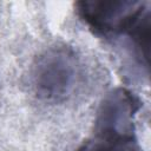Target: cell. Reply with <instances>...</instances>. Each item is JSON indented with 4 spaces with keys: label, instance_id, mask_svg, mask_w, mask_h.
<instances>
[{
    "label": "cell",
    "instance_id": "1",
    "mask_svg": "<svg viewBox=\"0 0 151 151\" xmlns=\"http://www.w3.org/2000/svg\"><path fill=\"white\" fill-rule=\"evenodd\" d=\"M81 76L77 53L68 46H54L42 52L32 67V85L44 100L61 101L68 98Z\"/></svg>",
    "mask_w": 151,
    "mask_h": 151
},
{
    "label": "cell",
    "instance_id": "2",
    "mask_svg": "<svg viewBox=\"0 0 151 151\" xmlns=\"http://www.w3.org/2000/svg\"><path fill=\"white\" fill-rule=\"evenodd\" d=\"M146 2L129 0H86L77 4L79 17L97 34L125 33Z\"/></svg>",
    "mask_w": 151,
    "mask_h": 151
},
{
    "label": "cell",
    "instance_id": "3",
    "mask_svg": "<svg viewBox=\"0 0 151 151\" xmlns=\"http://www.w3.org/2000/svg\"><path fill=\"white\" fill-rule=\"evenodd\" d=\"M139 107V100L130 91L112 90L99 106L94 132L134 134V116Z\"/></svg>",
    "mask_w": 151,
    "mask_h": 151
},
{
    "label": "cell",
    "instance_id": "4",
    "mask_svg": "<svg viewBox=\"0 0 151 151\" xmlns=\"http://www.w3.org/2000/svg\"><path fill=\"white\" fill-rule=\"evenodd\" d=\"M77 151H142L134 134L94 132Z\"/></svg>",
    "mask_w": 151,
    "mask_h": 151
},
{
    "label": "cell",
    "instance_id": "5",
    "mask_svg": "<svg viewBox=\"0 0 151 151\" xmlns=\"http://www.w3.org/2000/svg\"><path fill=\"white\" fill-rule=\"evenodd\" d=\"M147 5L149 4L146 2L129 28L125 31L138 52L140 61H144L145 65H147L150 51V9L146 7Z\"/></svg>",
    "mask_w": 151,
    "mask_h": 151
}]
</instances>
